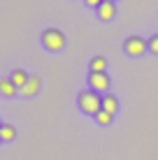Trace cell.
<instances>
[{
  "label": "cell",
  "instance_id": "cell-1",
  "mask_svg": "<svg viewBox=\"0 0 158 160\" xmlns=\"http://www.w3.org/2000/svg\"><path fill=\"white\" fill-rule=\"evenodd\" d=\"M77 104H79V109H81L84 114H89V116H95V114L102 109V95H100L98 91H93V88H86V91L79 93Z\"/></svg>",
  "mask_w": 158,
  "mask_h": 160
},
{
  "label": "cell",
  "instance_id": "cell-2",
  "mask_svg": "<svg viewBox=\"0 0 158 160\" xmlns=\"http://www.w3.org/2000/svg\"><path fill=\"white\" fill-rule=\"evenodd\" d=\"M42 44H44V49H49V51H61V49L65 47V35H63V30H58V28H47L44 32H42Z\"/></svg>",
  "mask_w": 158,
  "mask_h": 160
},
{
  "label": "cell",
  "instance_id": "cell-3",
  "mask_svg": "<svg viewBox=\"0 0 158 160\" xmlns=\"http://www.w3.org/2000/svg\"><path fill=\"white\" fill-rule=\"evenodd\" d=\"M149 49V42L144 40V37H140V35H130L126 42H123V51L128 53V56H142V53Z\"/></svg>",
  "mask_w": 158,
  "mask_h": 160
},
{
  "label": "cell",
  "instance_id": "cell-4",
  "mask_svg": "<svg viewBox=\"0 0 158 160\" xmlns=\"http://www.w3.org/2000/svg\"><path fill=\"white\" fill-rule=\"evenodd\" d=\"M110 74L107 72H91L89 70V88H93L98 93H105L110 91Z\"/></svg>",
  "mask_w": 158,
  "mask_h": 160
},
{
  "label": "cell",
  "instance_id": "cell-5",
  "mask_svg": "<svg viewBox=\"0 0 158 160\" xmlns=\"http://www.w3.org/2000/svg\"><path fill=\"white\" fill-rule=\"evenodd\" d=\"M95 12H98V19L112 21L114 16H116V5H114V0H102V2L95 7Z\"/></svg>",
  "mask_w": 158,
  "mask_h": 160
},
{
  "label": "cell",
  "instance_id": "cell-6",
  "mask_svg": "<svg viewBox=\"0 0 158 160\" xmlns=\"http://www.w3.org/2000/svg\"><path fill=\"white\" fill-rule=\"evenodd\" d=\"M102 109L110 112L112 116H114V114L119 112V98L112 95V93H105V95H102Z\"/></svg>",
  "mask_w": 158,
  "mask_h": 160
},
{
  "label": "cell",
  "instance_id": "cell-7",
  "mask_svg": "<svg viewBox=\"0 0 158 160\" xmlns=\"http://www.w3.org/2000/svg\"><path fill=\"white\" fill-rule=\"evenodd\" d=\"M40 86H42V81H40V77H30V79H28V81H26V86H23V88H21V91H19V93H21V95H28V98H30V95H35V93H37V91H40Z\"/></svg>",
  "mask_w": 158,
  "mask_h": 160
},
{
  "label": "cell",
  "instance_id": "cell-8",
  "mask_svg": "<svg viewBox=\"0 0 158 160\" xmlns=\"http://www.w3.org/2000/svg\"><path fill=\"white\" fill-rule=\"evenodd\" d=\"M9 79H12V81H14V84H16V88H19V91H21V88H23V86H26V81H28V79H30V74H28V72H26V70H21V68H16V70H12V74H9Z\"/></svg>",
  "mask_w": 158,
  "mask_h": 160
},
{
  "label": "cell",
  "instance_id": "cell-9",
  "mask_svg": "<svg viewBox=\"0 0 158 160\" xmlns=\"http://www.w3.org/2000/svg\"><path fill=\"white\" fill-rule=\"evenodd\" d=\"M16 91H19V88H16V84H14L12 79H9V77L0 79V93H3L5 98H12V95H16Z\"/></svg>",
  "mask_w": 158,
  "mask_h": 160
},
{
  "label": "cell",
  "instance_id": "cell-10",
  "mask_svg": "<svg viewBox=\"0 0 158 160\" xmlns=\"http://www.w3.org/2000/svg\"><path fill=\"white\" fill-rule=\"evenodd\" d=\"M89 70H91V72H107V58H105V56H95V58H91Z\"/></svg>",
  "mask_w": 158,
  "mask_h": 160
},
{
  "label": "cell",
  "instance_id": "cell-11",
  "mask_svg": "<svg viewBox=\"0 0 158 160\" xmlns=\"http://www.w3.org/2000/svg\"><path fill=\"white\" fill-rule=\"evenodd\" d=\"M0 137H3V142H12L14 137H16V128H14V125H7V123H5L3 128H0Z\"/></svg>",
  "mask_w": 158,
  "mask_h": 160
},
{
  "label": "cell",
  "instance_id": "cell-12",
  "mask_svg": "<svg viewBox=\"0 0 158 160\" xmlns=\"http://www.w3.org/2000/svg\"><path fill=\"white\" fill-rule=\"evenodd\" d=\"M112 118H114V116H112L110 112H105V109H100V112L95 114V121H98L100 125H110V123H112Z\"/></svg>",
  "mask_w": 158,
  "mask_h": 160
},
{
  "label": "cell",
  "instance_id": "cell-13",
  "mask_svg": "<svg viewBox=\"0 0 158 160\" xmlns=\"http://www.w3.org/2000/svg\"><path fill=\"white\" fill-rule=\"evenodd\" d=\"M146 42H149V51L151 53H158V32H156V35H151Z\"/></svg>",
  "mask_w": 158,
  "mask_h": 160
},
{
  "label": "cell",
  "instance_id": "cell-14",
  "mask_svg": "<svg viewBox=\"0 0 158 160\" xmlns=\"http://www.w3.org/2000/svg\"><path fill=\"white\" fill-rule=\"evenodd\" d=\"M84 2H86V5H89V7H98V5H100V2H102V0H84Z\"/></svg>",
  "mask_w": 158,
  "mask_h": 160
},
{
  "label": "cell",
  "instance_id": "cell-15",
  "mask_svg": "<svg viewBox=\"0 0 158 160\" xmlns=\"http://www.w3.org/2000/svg\"><path fill=\"white\" fill-rule=\"evenodd\" d=\"M3 125H5V123H3V121H0V128H3Z\"/></svg>",
  "mask_w": 158,
  "mask_h": 160
},
{
  "label": "cell",
  "instance_id": "cell-16",
  "mask_svg": "<svg viewBox=\"0 0 158 160\" xmlns=\"http://www.w3.org/2000/svg\"><path fill=\"white\" fill-rule=\"evenodd\" d=\"M0 142H3V137H0Z\"/></svg>",
  "mask_w": 158,
  "mask_h": 160
},
{
  "label": "cell",
  "instance_id": "cell-17",
  "mask_svg": "<svg viewBox=\"0 0 158 160\" xmlns=\"http://www.w3.org/2000/svg\"><path fill=\"white\" fill-rule=\"evenodd\" d=\"M114 2H116V0H114Z\"/></svg>",
  "mask_w": 158,
  "mask_h": 160
}]
</instances>
